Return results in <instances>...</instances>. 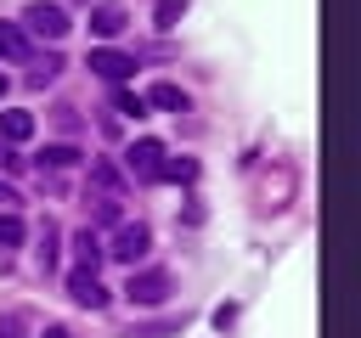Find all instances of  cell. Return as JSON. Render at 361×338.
I'll use <instances>...</instances> for the list:
<instances>
[{"instance_id": "cell-1", "label": "cell", "mask_w": 361, "mask_h": 338, "mask_svg": "<svg viewBox=\"0 0 361 338\" xmlns=\"http://www.w3.org/2000/svg\"><path fill=\"white\" fill-rule=\"evenodd\" d=\"M175 293V276L164 270V265H152V270H130V282H124V299L135 304V310H152V304H164Z\"/></svg>"}, {"instance_id": "cell-2", "label": "cell", "mask_w": 361, "mask_h": 338, "mask_svg": "<svg viewBox=\"0 0 361 338\" xmlns=\"http://www.w3.org/2000/svg\"><path fill=\"white\" fill-rule=\"evenodd\" d=\"M73 23H68V11L56 6V0H28L23 6V34H45V39H62Z\"/></svg>"}, {"instance_id": "cell-3", "label": "cell", "mask_w": 361, "mask_h": 338, "mask_svg": "<svg viewBox=\"0 0 361 338\" xmlns=\"http://www.w3.org/2000/svg\"><path fill=\"white\" fill-rule=\"evenodd\" d=\"M147 248H152V231H147V225H141V220H135V225H130V220H118V231H113V242H107V248H102V254H107V259H118V265H130V270H135V259H141V254H147Z\"/></svg>"}, {"instance_id": "cell-4", "label": "cell", "mask_w": 361, "mask_h": 338, "mask_svg": "<svg viewBox=\"0 0 361 338\" xmlns=\"http://www.w3.org/2000/svg\"><path fill=\"white\" fill-rule=\"evenodd\" d=\"M158 163H164V141H152V135L130 141V152H124V169H130L135 180H158Z\"/></svg>"}, {"instance_id": "cell-5", "label": "cell", "mask_w": 361, "mask_h": 338, "mask_svg": "<svg viewBox=\"0 0 361 338\" xmlns=\"http://www.w3.org/2000/svg\"><path fill=\"white\" fill-rule=\"evenodd\" d=\"M90 73L124 84V79L135 73V56H130V51H113V45H90Z\"/></svg>"}, {"instance_id": "cell-6", "label": "cell", "mask_w": 361, "mask_h": 338, "mask_svg": "<svg viewBox=\"0 0 361 338\" xmlns=\"http://www.w3.org/2000/svg\"><path fill=\"white\" fill-rule=\"evenodd\" d=\"M68 299H73V304H85V310H102V304H107V287H102V276H96V270H85V265H79V270H68Z\"/></svg>"}, {"instance_id": "cell-7", "label": "cell", "mask_w": 361, "mask_h": 338, "mask_svg": "<svg viewBox=\"0 0 361 338\" xmlns=\"http://www.w3.org/2000/svg\"><path fill=\"white\" fill-rule=\"evenodd\" d=\"M124 23H130V11H124L118 0H102V6H90V34H96V39H113V34H124Z\"/></svg>"}, {"instance_id": "cell-8", "label": "cell", "mask_w": 361, "mask_h": 338, "mask_svg": "<svg viewBox=\"0 0 361 338\" xmlns=\"http://www.w3.org/2000/svg\"><path fill=\"white\" fill-rule=\"evenodd\" d=\"M28 135H34V113L6 107V113H0V141H6V146H17V141H28Z\"/></svg>"}, {"instance_id": "cell-9", "label": "cell", "mask_w": 361, "mask_h": 338, "mask_svg": "<svg viewBox=\"0 0 361 338\" xmlns=\"http://www.w3.org/2000/svg\"><path fill=\"white\" fill-rule=\"evenodd\" d=\"M0 56H11V62H34V45H28L23 23H0Z\"/></svg>"}, {"instance_id": "cell-10", "label": "cell", "mask_w": 361, "mask_h": 338, "mask_svg": "<svg viewBox=\"0 0 361 338\" xmlns=\"http://www.w3.org/2000/svg\"><path fill=\"white\" fill-rule=\"evenodd\" d=\"M90 186L107 192V197H124V175H118L107 158H90Z\"/></svg>"}, {"instance_id": "cell-11", "label": "cell", "mask_w": 361, "mask_h": 338, "mask_svg": "<svg viewBox=\"0 0 361 338\" xmlns=\"http://www.w3.org/2000/svg\"><path fill=\"white\" fill-rule=\"evenodd\" d=\"M147 107H164V113H186V90H180V84H152V90H147Z\"/></svg>"}, {"instance_id": "cell-12", "label": "cell", "mask_w": 361, "mask_h": 338, "mask_svg": "<svg viewBox=\"0 0 361 338\" xmlns=\"http://www.w3.org/2000/svg\"><path fill=\"white\" fill-rule=\"evenodd\" d=\"M73 248H79V265L85 270H96V259H102V237L85 225V231H73Z\"/></svg>"}, {"instance_id": "cell-13", "label": "cell", "mask_w": 361, "mask_h": 338, "mask_svg": "<svg viewBox=\"0 0 361 338\" xmlns=\"http://www.w3.org/2000/svg\"><path fill=\"white\" fill-rule=\"evenodd\" d=\"M180 332V315H164V321H130V338H169Z\"/></svg>"}, {"instance_id": "cell-14", "label": "cell", "mask_w": 361, "mask_h": 338, "mask_svg": "<svg viewBox=\"0 0 361 338\" xmlns=\"http://www.w3.org/2000/svg\"><path fill=\"white\" fill-rule=\"evenodd\" d=\"M73 163H79V146H68V141L39 152V169H73Z\"/></svg>"}, {"instance_id": "cell-15", "label": "cell", "mask_w": 361, "mask_h": 338, "mask_svg": "<svg viewBox=\"0 0 361 338\" xmlns=\"http://www.w3.org/2000/svg\"><path fill=\"white\" fill-rule=\"evenodd\" d=\"M118 214H124V208H118V197H107V192H96V197H90V220H96V225H118Z\"/></svg>"}, {"instance_id": "cell-16", "label": "cell", "mask_w": 361, "mask_h": 338, "mask_svg": "<svg viewBox=\"0 0 361 338\" xmlns=\"http://www.w3.org/2000/svg\"><path fill=\"white\" fill-rule=\"evenodd\" d=\"M113 107H118L124 118H147V96H135V90H124V84L113 90Z\"/></svg>"}, {"instance_id": "cell-17", "label": "cell", "mask_w": 361, "mask_h": 338, "mask_svg": "<svg viewBox=\"0 0 361 338\" xmlns=\"http://www.w3.org/2000/svg\"><path fill=\"white\" fill-rule=\"evenodd\" d=\"M23 237H28V225L6 208V214H0V248H23Z\"/></svg>"}, {"instance_id": "cell-18", "label": "cell", "mask_w": 361, "mask_h": 338, "mask_svg": "<svg viewBox=\"0 0 361 338\" xmlns=\"http://www.w3.org/2000/svg\"><path fill=\"white\" fill-rule=\"evenodd\" d=\"M192 175H197L192 158H164V163H158V180H192Z\"/></svg>"}, {"instance_id": "cell-19", "label": "cell", "mask_w": 361, "mask_h": 338, "mask_svg": "<svg viewBox=\"0 0 361 338\" xmlns=\"http://www.w3.org/2000/svg\"><path fill=\"white\" fill-rule=\"evenodd\" d=\"M180 17H186V0H158V6H152V23H158V28H175Z\"/></svg>"}, {"instance_id": "cell-20", "label": "cell", "mask_w": 361, "mask_h": 338, "mask_svg": "<svg viewBox=\"0 0 361 338\" xmlns=\"http://www.w3.org/2000/svg\"><path fill=\"white\" fill-rule=\"evenodd\" d=\"M0 169H23V158H17V152H11L6 141H0Z\"/></svg>"}, {"instance_id": "cell-21", "label": "cell", "mask_w": 361, "mask_h": 338, "mask_svg": "<svg viewBox=\"0 0 361 338\" xmlns=\"http://www.w3.org/2000/svg\"><path fill=\"white\" fill-rule=\"evenodd\" d=\"M11 203H17V192H11L6 180H0V208H11Z\"/></svg>"}, {"instance_id": "cell-22", "label": "cell", "mask_w": 361, "mask_h": 338, "mask_svg": "<svg viewBox=\"0 0 361 338\" xmlns=\"http://www.w3.org/2000/svg\"><path fill=\"white\" fill-rule=\"evenodd\" d=\"M45 338H68V332H62V327H45Z\"/></svg>"}, {"instance_id": "cell-23", "label": "cell", "mask_w": 361, "mask_h": 338, "mask_svg": "<svg viewBox=\"0 0 361 338\" xmlns=\"http://www.w3.org/2000/svg\"><path fill=\"white\" fill-rule=\"evenodd\" d=\"M0 96H6V73H0Z\"/></svg>"}]
</instances>
